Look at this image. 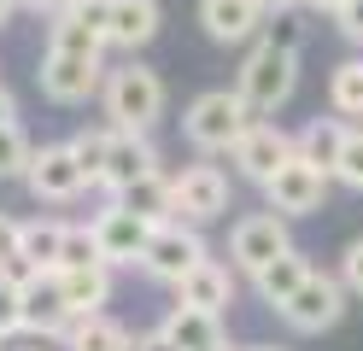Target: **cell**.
<instances>
[{"instance_id": "obj_9", "label": "cell", "mask_w": 363, "mask_h": 351, "mask_svg": "<svg viewBox=\"0 0 363 351\" xmlns=\"http://www.w3.org/2000/svg\"><path fill=\"white\" fill-rule=\"evenodd\" d=\"M41 94L53 106H88L106 82V53L82 59V53H41V70H35Z\"/></svg>"}, {"instance_id": "obj_20", "label": "cell", "mask_w": 363, "mask_h": 351, "mask_svg": "<svg viewBox=\"0 0 363 351\" xmlns=\"http://www.w3.org/2000/svg\"><path fill=\"white\" fill-rule=\"evenodd\" d=\"M170 334L176 351H223L229 345V328H223V316H206V311H188V304H170V316L158 322Z\"/></svg>"}, {"instance_id": "obj_12", "label": "cell", "mask_w": 363, "mask_h": 351, "mask_svg": "<svg viewBox=\"0 0 363 351\" xmlns=\"http://www.w3.org/2000/svg\"><path fill=\"white\" fill-rule=\"evenodd\" d=\"M88 228H94V246H100V264H106V269L141 264L147 234H152V223H141V217H135V211H123L118 199H106V211H100Z\"/></svg>"}, {"instance_id": "obj_19", "label": "cell", "mask_w": 363, "mask_h": 351, "mask_svg": "<svg viewBox=\"0 0 363 351\" xmlns=\"http://www.w3.org/2000/svg\"><path fill=\"white\" fill-rule=\"evenodd\" d=\"M346 135H352L346 117H311V123L293 135V152H299L305 164H316V170L334 182V164H340V152H346Z\"/></svg>"}, {"instance_id": "obj_35", "label": "cell", "mask_w": 363, "mask_h": 351, "mask_svg": "<svg viewBox=\"0 0 363 351\" xmlns=\"http://www.w3.org/2000/svg\"><path fill=\"white\" fill-rule=\"evenodd\" d=\"M18 217H6V211H0V264H6V257H18Z\"/></svg>"}, {"instance_id": "obj_13", "label": "cell", "mask_w": 363, "mask_h": 351, "mask_svg": "<svg viewBox=\"0 0 363 351\" xmlns=\"http://www.w3.org/2000/svg\"><path fill=\"white\" fill-rule=\"evenodd\" d=\"M293 158V135L281 129V123H269V117H258L252 129H246L240 140H235V152H229V164H235V176H246V182H269L281 170V164Z\"/></svg>"}, {"instance_id": "obj_43", "label": "cell", "mask_w": 363, "mask_h": 351, "mask_svg": "<svg viewBox=\"0 0 363 351\" xmlns=\"http://www.w3.org/2000/svg\"><path fill=\"white\" fill-rule=\"evenodd\" d=\"M352 129H363V117H357V123H352Z\"/></svg>"}, {"instance_id": "obj_21", "label": "cell", "mask_w": 363, "mask_h": 351, "mask_svg": "<svg viewBox=\"0 0 363 351\" xmlns=\"http://www.w3.org/2000/svg\"><path fill=\"white\" fill-rule=\"evenodd\" d=\"M123 211H135L141 223H176V182L164 176V170H152V176H141V182H129L123 194H111Z\"/></svg>"}, {"instance_id": "obj_29", "label": "cell", "mask_w": 363, "mask_h": 351, "mask_svg": "<svg viewBox=\"0 0 363 351\" xmlns=\"http://www.w3.org/2000/svg\"><path fill=\"white\" fill-rule=\"evenodd\" d=\"M305 35H311V23H299V12H276V18H264L258 41L281 47V53H305Z\"/></svg>"}, {"instance_id": "obj_11", "label": "cell", "mask_w": 363, "mask_h": 351, "mask_svg": "<svg viewBox=\"0 0 363 351\" xmlns=\"http://www.w3.org/2000/svg\"><path fill=\"white\" fill-rule=\"evenodd\" d=\"M24 187H30L41 205H71V199L88 194V182H82V170H77V158H71V147H65V140H48V147L30 152Z\"/></svg>"}, {"instance_id": "obj_30", "label": "cell", "mask_w": 363, "mask_h": 351, "mask_svg": "<svg viewBox=\"0 0 363 351\" xmlns=\"http://www.w3.org/2000/svg\"><path fill=\"white\" fill-rule=\"evenodd\" d=\"M88 264H100L94 228H88V223H71V228H65V252H59V269H88Z\"/></svg>"}, {"instance_id": "obj_25", "label": "cell", "mask_w": 363, "mask_h": 351, "mask_svg": "<svg viewBox=\"0 0 363 351\" xmlns=\"http://www.w3.org/2000/svg\"><path fill=\"white\" fill-rule=\"evenodd\" d=\"M65 228L59 217H30L18 228V257H24L30 269H59V252H65Z\"/></svg>"}, {"instance_id": "obj_31", "label": "cell", "mask_w": 363, "mask_h": 351, "mask_svg": "<svg viewBox=\"0 0 363 351\" xmlns=\"http://www.w3.org/2000/svg\"><path fill=\"white\" fill-rule=\"evenodd\" d=\"M334 182L352 187V194H363V129L346 135V152H340V164H334Z\"/></svg>"}, {"instance_id": "obj_34", "label": "cell", "mask_w": 363, "mask_h": 351, "mask_svg": "<svg viewBox=\"0 0 363 351\" xmlns=\"http://www.w3.org/2000/svg\"><path fill=\"white\" fill-rule=\"evenodd\" d=\"M18 334V287L12 281H0V345Z\"/></svg>"}, {"instance_id": "obj_26", "label": "cell", "mask_w": 363, "mask_h": 351, "mask_svg": "<svg viewBox=\"0 0 363 351\" xmlns=\"http://www.w3.org/2000/svg\"><path fill=\"white\" fill-rule=\"evenodd\" d=\"M328 111L346 117V123L363 117V59H340L328 70Z\"/></svg>"}, {"instance_id": "obj_14", "label": "cell", "mask_w": 363, "mask_h": 351, "mask_svg": "<svg viewBox=\"0 0 363 351\" xmlns=\"http://www.w3.org/2000/svg\"><path fill=\"white\" fill-rule=\"evenodd\" d=\"M264 0H199V30L217 47H246L264 35Z\"/></svg>"}, {"instance_id": "obj_5", "label": "cell", "mask_w": 363, "mask_h": 351, "mask_svg": "<svg viewBox=\"0 0 363 351\" xmlns=\"http://www.w3.org/2000/svg\"><path fill=\"white\" fill-rule=\"evenodd\" d=\"M176 182V223H194V228H206L217 217H229V205H235V182L223 164H188Z\"/></svg>"}, {"instance_id": "obj_17", "label": "cell", "mask_w": 363, "mask_h": 351, "mask_svg": "<svg viewBox=\"0 0 363 351\" xmlns=\"http://www.w3.org/2000/svg\"><path fill=\"white\" fill-rule=\"evenodd\" d=\"M176 304H188V311H206V316H223L235 304V269L206 257V264H194L188 275L176 281Z\"/></svg>"}, {"instance_id": "obj_28", "label": "cell", "mask_w": 363, "mask_h": 351, "mask_svg": "<svg viewBox=\"0 0 363 351\" xmlns=\"http://www.w3.org/2000/svg\"><path fill=\"white\" fill-rule=\"evenodd\" d=\"M30 135L18 129V123H0V182H12V176H24L30 170Z\"/></svg>"}, {"instance_id": "obj_2", "label": "cell", "mask_w": 363, "mask_h": 351, "mask_svg": "<svg viewBox=\"0 0 363 351\" xmlns=\"http://www.w3.org/2000/svg\"><path fill=\"white\" fill-rule=\"evenodd\" d=\"M258 117L252 106L240 100L235 88H206V94H194L188 111H182V135H188V147L199 158H217V152H235V140L252 129Z\"/></svg>"}, {"instance_id": "obj_45", "label": "cell", "mask_w": 363, "mask_h": 351, "mask_svg": "<svg viewBox=\"0 0 363 351\" xmlns=\"http://www.w3.org/2000/svg\"><path fill=\"white\" fill-rule=\"evenodd\" d=\"M0 351H6V345H0Z\"/></svg>"}, {"instance_id": "obj_15", "label": "cell", "mask_w": 363, "mask_h": 351, "mask_svg": "<svg viewBox=\"0 0 363 351\" xmlns=\"http://www.w3.org/2000/svg\"><path fill=\"white\" fill-rule=\"evenodd\" d=\"M164 30V6L158 0H111L106 6V47L111 53H141V47Z\"/></svg>"}, {"instance_id": "obj_37", "label": "cell", "mask_w": 363, "mask_h": 351, "mask_svg": "<svg viewBox=\"0 0 363 351\" xmlns=\"http://www.w3.org/2000/svg\"><path fill=\"white\" fill-rule=\"evenodd\" d=\"M18 6H24V12H35V18H53V12H65V6H71V0H18Z\"/></svg>"}, {"instance_id": "obj_44", "label": "cell", "mask_w": 363, "mask_h": 351, "mask_svg": "<svg viewBox=\"0 0 363 351\" xmlns=\"http://www.w3.org/2000/svg\"><path fill=\"white\" fill-rule=\"evenodd\" d=\"M223 351H235V345H223Z\"/></svg>"}, {"instance_id": "obj_24", "label": "cell", "mask_w": 363, "mask_h": 351, "mask_svg": "<svg viewBox=\"0 0 363 351\" xmlns=\"http://www.w3.org/2000/svg\"><path fill=\"white\" fill-rule=\"evenodd\" d=\"M48 53H82V59H94L106 53V35H100V23H88L77 6H65L48 18Z\"/></svg>"}, {"instance_id": "obj_46", "label": "cell", "mask_w": 363, "mask_h": 351, "mask_svg": "<svg viewBox=\"0 0 363 351\" xmlns=\"http://www.w3.org/2000/svg\"><path fill=\"white\" fill-rule=\"evenodd\" d=\"M35 351H41V345H35Z\"/></svg>"}, {"instance_id": "obj_4", "label": "cell", "mask_w": 363, "mask_h": 351, "mask_svg": "<svg viewBox=\"0 0 363 351\" xmlns=\"http://www.w3.org/2000/svg\"><path fill=\"white\" fill-rule=\"evenodd\" d=\"M211 257V246H206V234H199L194 223H158L152 234H147V252H141V269L147 281H164V287H176L182 275H188L194 264H206Z\"/></svg>"}, {"instance_id": "obj_7", "label": "cell", "mask_w": 363, "mask_h": 351, "mask_svg": "<svg viewBox=\"0 0 363 351\" xmlns=\"http://www.w3.org/2000/svg\"><path fill=\"white\" fill-rule=\"evenodd\" d=\"M328 205V176L316 170V164H305L299 152H293L276 176L264 182V211H276V217H316V211Z\"/></svg>"}, {"instance_id": "obj_23", "label": "cell", "mask_w": 363, "mask_h": 351, "mask_svg": "<svg viewBox=\"0 0 363 351\" xmlns=\"http://www.w3.org/2000/svg\"><path fill=\"white\" fill-rule=\"evenodd\" d=\"M65 351H135V334L118 322V316H77L71 328H65Z\"/></svg>"}, {"instance_id": "obj_27", "label": "cell", "mask_w": 363, "mask_h": 351, "mask_svg": "<svg viewBox=\"0 0 363 351\" xmlns=\"http://www.w3.org/2000/svg\"><path fill=\"white\" fill-rule=\"evenodd\" d=\"M71 158H77V170H82V182L88 187H100V176H106V147H111V129L100 123V129H77L71 140Z\"/></svg>"}, {"instance_id": "obj_8", "label": "cell", "mask_w": 363, "mask_h": 351, "mask_svg": "<svg viewBox=\"0 0 363 351\" xmlns=\"http://www.w3.org/2000/svg\"><path fill=\"white\" fill-rule=\"evenodd\" d=\"M71 304H65V287H59V269H35L24 287H18V334L30 340H65L71 328Z\"/></svg>"}, {"instance_id": "obj_32", "label": "cell", "mask_w": 363, "mask_h": 351, "mask_svg": "<svg viewBox=\"0 0 363 351\" xmlns=\"http://www.w3.org/2000/svg\"><path fill=\"white\" fill-rule=\"evenodd\" d=\"M340 287L352 299H363V234H352L346 252H340Z\"/></svg>"}, {"instance_id": "obj_36", "label": "cell", "mask_w": 363, "mask_h": 351, "mask_svg": "<svg viewBox=\"0 0 363 351\" xmlns=\"http://www.w3.org/2000/svg\"><path fill=\"white\" fill-rule=\"evenodd\" d=\"M135 351H176V345H170V334H164V328H152V334H141V340H135Z\"/></svg>"}, {"instance_id": "obj_38", "label": "cell", "mask_w": 363, "mask_h": 351, "mask_svg": "<svg viewBox=\"0 0 363 351\" xmlns=\"http://www.w3.org/2000/svg\"><path fill=\"white\" fill-rule=\"evenodd\" d=\"M0 123H18V100H12L6 82H0Z\"/></svg>"}, {"instance_id": "obj_39", "label": "cell", "mask_w": 363, "mask_h": 351, "mask_svg": "<svg viewBox=\"0 0 363 351\" xmlns=\"http://www.w3.org/2000/svg\"><path fill=\"white\" fill-rule=\"evenodd\" d=\"M299 6H305V0H264V12H269V18H276V12H299Z\"/></svg>"}, {"instance_id": "obj_6", "label": "cell", "mask_w": 363, "mask_h": 351, "mask_svg": "<svg viewBox=\"0 0 363 351\" xmlns=\"http://www.w3.org/2000/svg\"><path fill=\"white\" fill-rule=\"evenodd\" d=\"M281 252H293V223L276 217V211H252V217H240L229 228V269H240V275H258Z\"/></svg>"}, {"instance_id": "obj_40", "label": "cell", "mask_w": 363, "mask_h": 351, "mask_svg": "<svg viewBox=\"0 0 363 351\" xmlns=\"http://www.w3.org/2000/svg\"><path fill=\"white\" fill-rule=\"evenodd\" d=\"M305 6H311V12H323V18H334L340 6H346V0H305Z\"/></svg>"}, {"instance_id": "obj_1", "label": "cell", "mask_w": 363, "mask_h": 351, "mask_svg": "<svg viewBox=\"0 0 363 351\" xmlns=\"http://www.w3.org/2000/svg\"><path fill=\"white\" fill-rule=\"evenodd\" d=\"M164 77L141 59H123L118 70H106L100 82V106H106V129H129V135H152L164 123Z\"/></svg>"}, {"instance_id": "obj_16", "label": "cell", "mask_w": 363, "mask_h": 351, "mask_svg": "<svg viewBox=\"0 0 363 351\" xmlns=\"http://www.w3.org/2000/svg\"><path fill=\"white\" fill-rule=\"evenodd\" d=\"M158 170V147H152V135H129V129H111V147H106V176L100 187L106 194H123L129 182H141Z\"/></svg>"}, {"instance_id": "obj_41", "label": "cell", "mask_w": 363, "mask_h": 351, "mask_svg": "<svg viewBox=\"0 0 363 351\" xmlns=\"http://www.w3.org/2000/svg\"><path fill=\"white\" fill-rule=\"evenodd\" d=\"M12 12H18V0H0V23H6Z\"/></svg>"}, {"instance_id": "obj_3", "label": "cell", "mask_w": 363, "mask_h": 351, "mask_svg": "<svg viewBox=\"0 0 363 351\" xmlns=\"http://www.w3.org/2000/svg\"><path fill=\"white\" fill-rule=\"evenodd\" d=\"M293 88H299V53H281V47H269V41H252V53H246L240 70H235V94L252 106V117H276L293 100Z\"/></svg>"}, {"instance_id": "obj_42", "label": "cell", "mask_w": 363, "mask_h": 351, "mask_svg": "<svg viewBox=\"0 0 363 351\" xmlns=\"http://www.w3.org/2000/svg\"><path fill=\"white\" fill-rule=\"evenodd\" d=\"M235 351H287V345H235Z\"/></svg>"}, {"instance_id": "obj_22", "label": "cell", "mask_w": 363, "mask_h": 351, "mask_svg": "<svg viewBox=\"0 0 363 351\" xmlns=\"http://www.w3.org/2000/svg\"><path fill=\"white\" fill-rule=\"evenodd\" d=\"M59 287H65V304H71V316H100L106 304H111V269H106V264L59 269Z\"/></svg>"}, {"instance_id": "obj_10", "label": "cell", "mask_w": 363, "mask_h": 351, "mask_svg": "<svg viewBox=\"0 0 363 351\" xmlns=\"http://www.w3.org/2000/svg\"><path fill=\"white\" fill-rule=\"evenodd\" d=\"M346 299H352V293L340 287V275H323V269H316V275H311L305 287L281 304L276 316L293 328V334H328V328L346 316Z\"/></svg>"}, {"instance_id": "obj_18", "label": "cell", "mask_w": 363, "mask_h": 351, "mask_svg": "<svg viewBox=\"0 0 363 351\" xmlns=\"http://www.w3.org/2000/svg\"><path fill=\"white\" fill-rule=\"evenodd\" d=\"M311 275H316L311 252H305V246H293V252H281L276 264H264V269L252 275V293H258V299L269 304V311H281V304H287L293 293H299V287H305Z\"/></svg>"}, {"instance_id": "obj_33", "label": "cell", "mask_w": 363, "mask_h": 351, "mask_svg": "<svg viewBox=\"0 0 363 351\" xmlns=\"http://www.w3.org/2000/svg\"><path fill=\"white\" fill-rule=\"evenodd\" d=\"M334 23H340V35H346L352 47H363V0H346V6L334 12Z\"/></svg>"}]
</instances>
